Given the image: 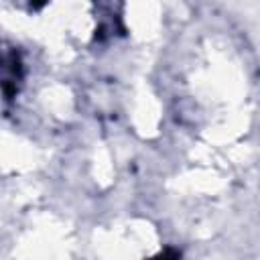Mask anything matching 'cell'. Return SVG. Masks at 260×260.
Listing matches in <instances>:
<instances>
[{"label":"cell","mask_w":260,"mask_h":260,"mask_svg":"<svg viewBox=\"0 0 260 260\" xmlns=\"http://www.w3.org/2000/svg\"><path fill=\"white\" fill-rule=\"evenodd\" d=\"M22 79V63L14 49H0V89L6 100H14Z\"/></svg>","instance_id":"cell-1"},{"label":"cell","mask_w":260,"mask_h":260,"mask_svg":"<svg viewBox=\"0 0 260 260\" xmlns=\"http://www.w3.org/2000/svg\"><path fill=\"white\" fill-rule=\"evenodd\" d=\"M45 2H47V0H30V6H32V8H41Z\"/></svg>","instance_id":"cell-2"}]
</instances>
